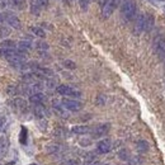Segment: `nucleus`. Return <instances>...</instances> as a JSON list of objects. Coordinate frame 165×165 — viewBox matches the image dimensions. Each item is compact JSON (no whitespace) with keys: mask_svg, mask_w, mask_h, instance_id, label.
I'll use <instances>...</instances> for the list:
<instances>
[{"mask_svg":"<svg viewBox=\"0 0 165 165\" xmlns=\"http://www.w3.org/2000/svg\"><path fill=\"white\" fill-rule=\"evenodd\" d=\"M137 13V5L135 0H122L121 3V15L125 21L130 22L135 19Z\"/></svg>","mask_w":165,"mask_h":165,"instance_id":"f257e3e1","label":"nucleus"},{"mask_svg":"<svg viewBox=\"0 0 165 165\" xmlns=\"http://www.w3.org/2000/svg\"><path fill=\"white\" fill-rule=\"evenodd\" d=\"M152 47H154V51L159 56V59L165 61V37L163 34H159L154 38Z\"/></svg>","mask_w":165,"mask_h":165,"instance_id":"f03ea898","label":"nucleus"},{"mask_svg":"<svg viewBox=\"0 0 165 165\" xmlns=\"http://www.w3.org/2000/svg\"><path fill=\"white\" fill-rule=\"evenodd\" d=\"M56 91L60 95H64V97H70V98H81L83 93L80 90H78L75 88L70 87V85H65V84H61L56 88Z\"/></svg>","mask_w":165,"mask_h":165,"instance_id":"7ed1b4c3","label":"nucleus"},{"mask_svg":"<svg viewBox=\"0 0 165 165\" xmlns=\"http://www.w3.org/2000/svg\"><path fill=\"white\" fill-rule=\"evenodd\" d=\"M61 104L64 106L65 109H68L70 112H79V111H81V108H83L81 102H79L76 99H69V98H64V99L61 100Z\"/></svg>","mask_w":165,"mask_h":165,"instance_id":"20e7f679","label":"nucleus"},{"mask_svg":"<svg viewBox=\"0 0 165 165\" xmlns=\"http://www.w3.org/2000/svg\"><path fill=\"white\" fill-rule=\"evenodd\" d=\"M111 130V125L109 123H102V125H98L97 127L91 128V137L93 138H100L103 136H106L107 133Z\"/></svg>","mask_w":165,"mask_h":165,"instance_id":"39448f33","label":"nucleus"},{"mask_svg":"<svg viewBox=\"0 0 165 165\" xmlns=\"http://www.w3.org/2000/svg\"><path fill=\"white\" fill-rule=\"evenodd\" d=\"M111 150H112V141L109 138H103L100 141H98L97 149H95L97 154L104 155V154H108Z\"/></svg>","mask_w":165,"mask_h":165,"instance_id":"423d86ee","label":"nucleus"},{"mask_svg":"<svg viewBox=\"0 0 165 165\" xmlns=\"http://www.w3.org/2000/svg\"><path fill=\"white\" fill-rule=\"evenodd\" d=\"M2 17H3V21L7 22L10 27H13L15 29L22 28V23L19 21V18L17 15H14L13 13H4V14H2Z\"/></svg>","mask_w":165,"mask_h":165,"instance_id":"0eeeda50","label":"nucleus"},{"mask_svg":"<svg viewBox=\"0 0 165 165\" xmlns=\"http://www.w3.org/2000/svg\"><path fill=\"white\" fill-rule=\"evenodd\" d=\"M119 4V0H109V2L102 8V14H103V18H109L112 15V13L114 11V9L118 7Z\"/></svg>","mask_w":165,"mask_h":165,"instance_id":"6e6552de","label":"nucleus"},{"mask_svg":"<svg viewBox=\"0 0 165 165\" xmlns=\"http://www.w3.org/2000/svg\"><path fill=\"white\" fill-rule=\"evenodd\" d=\"M145 21H146V14H140L136 21H135V26H133V32L136 34H140L141 32L145 30Z\"/></svg>","mask_w":165,"mask_h":165,"instance_id":"1a4fd4ad","label":"nucleus"},{"mask_svg":"<svg viewBox=\"0 0 165 165\" xmlns=\"http://www.w3.org/2000/svg\"><path fill=\"white\" fill-rule=\"evenodd\" d=\"M52 104H53V109H55V112H56L60 117H62V118H66L68 117V109H65L64 108V106L61 104L60 102H57V100H53L52 102Z\"/></svg>","mask_w":165,"mask_h":165,"instance_id":"9d476101","label":"nucleus"},{"mask_svg":"<svg viewBox=\"0 0 165 165\" xmlns=\"http://www.w3.org/2000/svg\"><path fill=\"white\" fill-rule=\"evenodd\" d=\"M11 104H13V107L15 109H18V111H27V102L23 99V98H14L13 100H11Z\"/></svg>","mask_w":165,"mask_h":165,"instance_id":"9b49d317","label":"nucleus"},{"mask_svg":"<svg viewBox=\"0 0 165 165\" xmlns=\"http://www.w3.org/2000/svg\"><path fill=\"white\" fill-rule=\"evenodd\" d=\"M33 113L36 114V117H38L40 119H43L47 114V109L43 104H34L33 106Z\"/></svg>","mask_w":165,"mask_h":165,"instance_id":"f8f14e48","label":"nucleus"},{"mask_svg":"<svg viewBox=\"0 0 165 165\" xmlns=\"http://www.w3.org/2000/svg\"><path fill=\"white\" fill-rule=\"evenodd\" d=\"M46 100V97H45V94L43 93H34V94H32L29 97V102L32 103V104L34 106V104H43V102Z\"/></svg>","mask_w":165,"mask_h":165,"instance_id":"ddd939ff","label":"nucleus"},{"mask_svg":"<svg viewBox=\"0 0 165 165\" xmlns=\"http://www.w3.org/2000/svg\"><path fill=\"white\" fill-rule=\"evenodd\" d=\"M71 132L75 135H87L91 132V128L89 126H74L71 128Z\"/></svg>","mask_w":165,"mask_h":165,"instance_id":"4468645a","label":"nucleus"},{"mask_svg":"<svg viewBox=\"0 0 165 165\" xmlns=\"http://www.w3.org/2000/svg\"><path fill=\"white\" fill-rule=\"evenodd\" d=\"M64 150V148L59 144H52V145H48L46 146V152L47 154H53V155H57L60 154L61 151Z\"/></svg>","mask_w":165,"mask_h":165,"instance_id":"2eb2a0df","label":"nucleus"},{"mask_svg":"<svg viewBox=\"0 0 165 165\" xmlns=\"http://www.w3.org/2000/svg\"><path fill=\"white\" fill-rule=\"evenodd\" d=\"M32 48V43L29 41H21L18 42V46H17V50L21 51L22 53H27L28 51H30Z\"/></svg>","mask_w":165,"mask_h":165,"instance_id":"dca6fc26","label":"nucleus"},{"mask_svg":"<svg viewBox=\"0 0 165 165\" xmlns=\"http://www.w3.org/2000/svg\"><path fill=\"white\" fill-rule=\"evenodd\" d=\"M154 23H155V19H154V15L152 14H146V21H145V32H150L154 27Z\"/></svg>","mask_w":165,"mask_h":165,"instance_id":"f3484780","label":"nucleus"},{"mask_svg":"<svg viewBox=\"0 0 165 165\" xmlns=\"http://www.w3.org/2000/svg\"><path fill=\"white\" fill-rule=\"evenodd\" d=\"M149 149H150V146H149V144L145 141V140H138V141L136 142V150L138 151V152H148L149 151Z\"/></svg>","mask_w":165,"mask_h":165,"instance_id":"a211bd4d","label":"nucleus"},{"mask_svg":"<svg viewBox=\"0 0 165 165\" xmlns=\"http://www.w3.org/2000/svg\"><path fill=\"white\" fill-rule=\"evenodd\" d=\"M36 50H37L40 53L43 55L45 52H47L50 50V46H48V43L45 41H38V42H36Z\"/></svg>","mask_w":165,"mask_h":165,"instance_id":"6ab92c4d","label":"nucleus"},{"mask_svg":"<svg viewBox=\"0 0 165 165\" xmlns=\"http://www.w3.org/2000/svg\"><path fill=\"white\" fill-rule=\"evenodd\" d=\"M42 84H43V87L48 88V89H55V88H57L59 85H57V80L55 78H46L43 81H42Z\"/></svg>","mask_w":165,"mask_h":165,"instance_id":"aec40b11","label":"nucleus"},{"mask_svg":"<svg viewBox=\"0 0 165 165\" xmlns=\"http://www.w3.org/2000/svg\"><path fill=\"white\" fill-rule=\"evenodd\" d=\"M9 3L11 5V8H14L17 10H23L26 8V0H9Z\"/></svg>","mask_w":165,"mask_h":165,"instance_id":"412c9836","label":"nucleus"},{"mask_svg":"<svg viewBox=\"0 0 165 165\" xmlns=\"http://www.w3.org/2000/svg\"><path fill=\"white\" fill-rule=\"evenodd\" d=\"M17 46H18V43H15V42L11 40H4L2 42V45H0V47L5 48V50H15Z\"/></svg>","mask_w":165,"mask_h":165,"instance_id":"4be33fe9","label":"nucleus"},{"mask_svg":"<svg viewBox=\"0 0 165 165\" xmlns=\"http://www.w3.org/2000/svg\"><path fill=\"white\" fill-rule=\"evenodd\" d=\"M30 32H32L36 37H40V38H45L46 37V32L41 27H37V26H32L29 28Z\"/></svg>","mask_w":165,"mask_h":165,"instance_id":"5701e85b","label":"nucleus"},{"mask_svg":"<svg viewBox=\"0 0 165 165\" xmlns=\"http://www.w3.org/2000/svg\"><path fill=\"white\" fill-rule=\"evenodd\" d=\"M68 130H66L65 127H57L56 130L53 131V135L55 137H59V138H65V137H68Z\"/></svg>","mask_w":165,"mask_h":165,"instance_id":"b1692460","label":"nucleus"},{"mask_svg":"<svg viewBox=\"0 0 165 165\" xmlns=\"http://www.w3.org/2000/svg\"><path fill=\"white\" fill-rule=\"evenodd\" d=\"M7 91H8L9 95H18V94L23 93V90L19 87H17V85H10V87H8Z\"/></svg>","mask_w":165,"mask_h":165,"instance_id":"393cba45","label":"nucleus"},{"mask_svg":"<svg viewBox=\"0 0 165 165\" xmlns=\"http://www.w3.org/2000/svg\"><path fill=\"white\" fill-rule=\"evenodd\" d=\"M30 13H32L33 15H36V17L40 15V13H41V7H40L38 3H32V4H30Z\"/></svg>","mask_w":165,"mask_h":165,"instance_id":"a878e982","label":"nucleus"},{"mask_svg":"<svg viewBox=\"0 0 165 165\" xmlns=\"http://www.w3.org/2000/svg\"><path fill=\"white\" fill-rule=\"evenodd\" d=\"M118 156L121 160H123V161H128L131 159V155H130V152H128L126 149H122L119 152H118Z\"/></svg>","mask_w":165,"mask_h":165,"instance_id":"bb28decb","label":"nucleus"},{"mask_svg":"<svg viewBox=\"0 0 165 165\" xmlns=\"http://www.w3.org/2000/svg\"><path fill=\"white\" fill-rule=\"evenodd\" d=\"M62 65H64V68L69 69V70H75L76 69V64L74 62V61H71V60H64Z\"/></svg>","mask_w":165,"mask_h":165,"instance_id":"cd10ccee","label":"nucleus"},{"mask_svg":"<svg viewBox=\"0 0 165 165\" xmlns=\"http://www.w3.org/2000/svg\"><path fill=\"white\" fill-rule=\"evenodd\" d=\"M106 102H107V97H106L104 94L97 95V98H95V104H97V106H104Z\"/></svg>","mask_w":165,"mask_h":165,"instance_id":"c85d7f7f","label":"nucleus"},{"mask_svg":"<svg viewBox=\"0 0 165 165\" xmlns=\"http://www.w3.org/2000/svg\"><path fill=\"white\" fill-rule=\"evenodd\" d=\"M10 32H11V30H10V28H8V27H0V38L4 40V38L9 37Z\"/></svg>","mask_w":165,"mask_h":165,"instance_id":"c756f323","label":"nucleus"},{"mask_svg":"<svg viewBox=\"0 0 165 165\" xmlns=\"http://www.w3.org/2000/svg\"><path fill=\"white\" fill-rule=\"evenodd\" d=\"M60 165H81L79 159H66L65 161H62Z\"/></svg>","mask_w":165,"mask_h":165,"instance_id":"7c9ffc66","label":"nucleus"},{"mask_svg":"<svg viewBox=\"0 0 165 165\" xmlns=\"http://www.w3.org/2000/svg\"><path fill=\"white\" fill-rule=\"evenodd\" d=\"M19 141H21V144H23V145L27 144V128H26V127H22L21 136H19Z\"/></svg>","mask_w":165,"mask_h":165,"instance_id":"2f4dec72","label":"nucleus"},{"mask_svg":"<svg viewBox=\"0 0 165 165\" xmlns=\"http://www.w3.org/2000/svg\"><path fill=\"white\" fill-rule=\"evenodd\" d=\"M85 160H87V163H91V161H95V154L94 152H87V154L84 155Z\"/></svg>","mask_w":165,"mask_h":165,"instance_id":"473e14b6","label":"nucleus"},{"mask_svg":"<svg viewBox=\"0 0 165 165\" xmlns=\"http://www.w3.org/2000/svg\"><path fill=\"white\" fill-rule=\"evenodd\" d=\"M89 3L90 0H79V5H80V8L83 10H87L89 8Z\"/></svg>","mask_w":165,"mask_h":165,"instance_id":"72a5a7b5","label":"nucleus"},{"mask_svg":"<svg viewBox=\"0 0 165 165\" xmlns=\"http://www.w3.org/2000/svg\"><path fill=\"white\" fill-rule=\"evenodd\" d=\"M37 3L40 4L41 8H47L48 7V0H37Z\"/></svg>","mask_w":165,"mask_h":165,"instance_id":"f704fd0d","label":"nucleus"},{"mask_svg":"<svg viewBox=\"0 0 165 165\" xmlns=\"http://www.w3.org/2000/svg\"><path fill=\"white\" fill-rule=\"evenodd\" d=\"M9 4H10L9 0H0V7H2V8H7Z\"/></svg>","mask_w":165,"mask_h":165,"instance_id":"c9c22d12","label":"nucleus"},{"mask_svg":"<svg viewBox=\"0 0 165 165\" xmlns=\"http://www.w3.org/2000/svg\"><path fill=\"white\" fill-rule=\"evenodd\" d=\"M109 2V0H98V3H99V5H100V7L103 8V7H104V5L107 4Z\"/></svg>","mask_w":165,"mask_h":165,"instance_id":"e433bc0d","label":"nucleus"},{"mask_svg":"<svg viewBox=\"0 0 165 165\" xmlns=\"http://www.w3.org/2000/svg\"><path fill=\"white\" fill-rule=\"evenodd\" d=\"M80 144H81L83 146H89V145L91 144V141H90V140H88V141H83V140H81Z\"/></svg>","mask_w":165,"mask_h":165,"instance_id":"4c0bfd02","label":"nucleus"},{"mask_svg":"<svg viewBox=\"0 0 165 165\" xmlns=\"http://www.w3.org/2000/svg\"><path fill=\"white\" fill-rule=\"evenodd\" d=\"M84 165H102L99 161H91V163H87V164H84Z\"/></svg>","mask_w":165,"mask_h":165,"instance_id":"58836bf2","label":"nucleus"},{"mask_svg":"<svg viewBox=\"0 0 165 165\" xmlns=\"http://www.w3.org/2000/svg\"><path fill=\"white\" fill-rule=\"evenodd\" d=\"M3 126H4V118H3V117H0V130L3 128Z\"/></svg>","mask_w":165,"mask_h":165,"instance_id":"ea45409f","label":"nucleus"},{"mask_svg":"<svg viewBox=\"0 0 165 165\" xmlns=\"http://www.w3.org/2000/svg\"><path fill=\"white\" fill-rule=\"evenodd\" d=\"M62 2H65V3H71L72 0H62Z\"/></svg>","mask_w":165,"mask_h":165,"instance_id":"a19ab883","label":"nucleus"},{"mask_svg":"<svg viewBox=\"0 0 165 165\" xmlns=\"http://www.w3.org/2000/svg\"><path fill=\"white\" fill-rule=\"evenodd\" d=\"M29 165H38V164H34V163H33V164H29Z\"/></svg>","mask_w":165,"mask_h":165,"instance_id":"79ce46f5","label":"nucleus"},{"mask_svg":"<svg viewBox=\"0 0 165 165\" xmlns=\"http://www.w3.org/2000/svg\"><path fill=\"white\" fill-rule=\"evenodd\" d=\"M102 165H109V164H102Z\"/></svg>","mask_w":165,"mask_h":165,"instance_id":"37998d69","label":"nucleus"}]
</instances>
